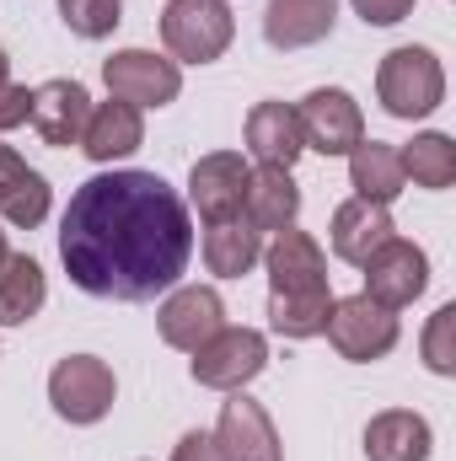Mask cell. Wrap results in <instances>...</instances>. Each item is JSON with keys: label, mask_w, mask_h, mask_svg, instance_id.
<instances>
[{"label": "cell", "mask_w": 456, "mask_h": 461, "mask_svg": "<svg viewBox=\"0 0 456 461\" xmlns=\"http://www.w3.org/2000/svg\"><path fill=\"white\" fill-rule=\"evenodd\" d=\"M194 258V221L183 194L156 172H97L59 215V263L76 290L97 301H156Z\"/></svg>", "instance_id": "6da1fadb"}, {"label": "cell", "mask_w": 456, "mask_h": 461, "mask_svg": "<svg viewBox=\"0 0 456 461\" xmlns=\"http://www.w3.org/2000/svg\"><path fill=\"white\" fill-rule=\"evenodd\" d=\"M376 103L392 118H430L446 103V70L435 59V49H419V43H403L392 49L381 65H376Z\"/></svg>", "instance_id": "7a4b0ae2"}, {"label": "cell", "mask_w": 456, "mask_h": 461, "mask_svg": "<svg viewBox=\"0 0 456 461\" xmlns=\"http://www.w3.org/2000/svg\"><path fill=\"white\" fill-rule=\"evenodd\" d=\"M236 38V16L226 0H167L161 43L178 65H215Z\"/></svg>", "instance_id": "3957f363"}, {"label": "cell", "mask_w": 456, "mask_h": 461, "mask_svg": "<svg viewBox=\"0 0 456 461\" xmlns=\"http://www.w3.org/2000/svg\"><path fill=\"white\" fill-rule=\"evenodd\" d=\"M114 397H118L114 365L97 359V354H65L49 370V402L65 424H103L114 413Z\"/></svg>", "instance_id": "277c9868"}, {"label": "cell", "mask_w": 456, "mask_h": 461, "mask_svg": "<svg viewBox=\"0 0 456 461\" xmlns=\"http://www.w3.org/2000/svg\"><path fill=\"white\" fill-rule=\"evenodd\" d=\"M360 268H365V290H360V295H370V301L387 306V312H403V306H414V301L430 290V258H424V247L408 241V236H387Z\"/></svg>", "instance_id": "5b68a950"}, {"label": "cell", "mask_w": 456, "mask_h": 461, "mask_svg": "<svg viewBox=\"0 0 456 461\" xmlns=\"http://www.w3.org/2000/svg\"><path fill=\"white\" fill-rule=\"evenodd\" d=\"M269 365V339L258 328H221L210 344L194 348V381L210 386V392H242L247 381H258Z\"/></svg>", "instance_id": "8992f818"}, {"label": "cell", "mask_w": 456, "mask_h": 461, "mask_svg": "<svg viewBox=\"0 0 456 461\" xmlns=\"http://www.w3.org/2000/svg\"><path fill=\"white\" fill-rule=\"evenodd\" d=\"M103 81L118 103L129 108H167L183 92V70L178 59L156 54V49H118L114 59H103Z\"/></svg>", "instance_id": "52a82bcc"}, {"label": "cell", "mask_w": 456, "mask_h": 461, "mask_svg": "<svg viewBox=\"0 0 456 461\" xmlns=\"http://www.w3.org/2000/svg\"><path fill=\"white\" fill-rule=\"evenodd\" d=\"M323 333H328V344L339 348L343 359L370 365V359H387L397 348V312L376 306L370 295H343V301H333Z\"/></svg>", "instance_id": "ba28073f"}, {"label": "cell", "mask_w": 456, "mask_h": 461, "mask_svg": "<svg viewBox=\"0 0 456 461\" xmlns=\"http://www.w3.org/2000/svg\"><path fill=\"white\" fill-rule=\"evenodd\" d=\"M301 140H306V150H317V156H349L360 140H365V113H360V103L343 92V86H317V92H306L301 97Z\"/></svg>", "instance_id": "9c48e42d"}, {"label": "cell", "mask_w": 456, "mask_h": 461, "mask_svg": "<svg viewBox=\"0 0 456 461\" xmlns=\"http://www.w3.org/2000/svg\"><path fill=\"white\" fill-rule=\"evenodd\" d=\"M226 328V301L210 290V285H172L161 312H156V333L167 348H183L194 354L199 344H210L215 333Z\"/></svg>", "instance_id": "30bf717a"}, {"label": "cell", "mask_w": 456, "mask_h": 461, "mask_svg": "<svg viewBox=\"0 0 456 461\" xmlns=\"http://www.w3.org/2000/svg\"><path fill=\"white\" fill-rule=\"evenodd\" d=\"M247 177H252V167H247L242 150H210L188 167V204L199 210L205 226L236 221L242 199H247Z\"/></svg>", "instance_id": "8fae6325"}, {"label": "cell", "mask_w": 456, "mask_h": 461, "mask_svg": "<svg viewBox=\"0 0 456 461\" xmlns=\"http://www.w3.org/2000/svg\"><path fill=\"white\" fill-rule=\"evenodd\" d=\"M210 440H215L221 461H285L279 456L274 419H269L263 402H252L247 392H226V402H221V424H215Z\"/></svg>", "instance_id": "7c38bea8"}, {"label": "cell", "mask_w": 456, "mask_h": 461, "mask_svg": "<svg viewBox=\"0 0 456 461\" xmlns=\"http://www.w3.org/2000/svg\"><path fill=\"white\" fill-rule=\"evenodd\" d=\"M87 113H92V97H87V86L81 81H43V86H32V129H38V140L43 145H54V150H65V145H81V129H87Z\"/></svg>", "instance_id": "4fadbf2b"}, {"label": "cell", "mask_w": 456, "mask_h": 461, "mask_svg": "<svg viewBox=\"0 0 456 461\" xmlns=\"http://www.w3.org/2000/svg\"><path fill=\"white\" fill-rule=\"evenodd\" d=\"M263 268H269V290H328V252L317 247V236L306 230H274V241L263 247Z\"/></svg>", "instance_id": "5bb4252c"}, {"label": "cell", "mask_w": 456, "mask_h": 461, "mask_svg": "<svg viewBox=\"0 0 456 461\" xmlns=\"http://www.w3.org/2000/svg\"><path fill=\"white\" fill-rule=\"evenodd\" d=\"M54 210V188L38 167H27L11 145H0V221L16 230H38Z\"/></svg>", "instance_id": "9a60e30c"}, {"label": "cell", "mask_w": 456, "mask_h": 461, "mask_svg": "<svg viewBox=\"0 0 456 461\" xmlns=\"http://www.w3.org/2000/svg\"><path fill=\"white\" fill-rule=\"evenodd\" d=\"M242 134H247V156L258 161V167H296L301 161V150H306V140H301V118L290 103H258L247 123H242Z\"/></svg>", "instance_id": "2e32d148"}, {"label": "cell", "mask_w": 456, "mask_h": 461, "mask_svg": "<svg viewBox=\"0 0 456 461\" xmlns=\"http://www.w3.org/2000/svg\"><path fill=\"white\" fill-rule=\"evenodd\" d=\"M301 215V188L285 167H252L247 177V199H242V221L258 230V236H274V230H290Z\"/></svg>", "instance_id": "e0dca14e"}, {"label": "cell", "mask_w": 456, "mask_h": 461, "mask_svg": "<svg viewBox=\"0 0 456 461\" xmlns=\"http://www.w3.org/2000/svg\"><path fill=\"white\" fill-rule=\"evenodd\" d=\"M435 429L414 408H387L365 424V461H430Z\"/></svg>", "instance_id": "ac0fdd59"}, {"label": "cell", "mask_w": 456, "mask_h": 461, "mask_svg": "<svg viewBox=\"0 0 456 461\" xmlns=\"http://www.w3.org/2000/svg\"><path fill=\"white\" fill-rule=\"evenodd\" d=\"M339 22V0H269L263 11V38L274 49H312L333 32Z\"/></svg>", "instance_id": "d6986e66"}, {"label": "cell", "mask_w": 456, "mask_h": 461, "mask_svg": "<svg viewBox=\"0 0 456 461\" xmlns=\"http://www.w3.org/2000/svg\"><path fill=\"white\" fill-rule=\"evenodd\" d=\"M145 145V118L140 108H129V103H97L92 113H87V129H81V150L97 161V167H108V161H123V156H134Z\"/></svg>", "instance_id": "ffe728a7"}, {"label": "cell", "mask_w": 456, "mask_h": 461, "mask_svg": "<svg viewBox=\"0 0 456 461\" xmlns=\"http://www.w3.org/2000/svg\"><path fill=\"white\" fill-rule=\"evenodd\" d=\"M333 258H343V263H365L387 236H397V226H392V215H387V204H370V199H349V204H339L333 210Z\"/></svg>", "instance_id": "44dd1931"}, {"label": "cell", "mask_w": 456, "mask_h": 461, "mask_svg": "<svg viewBox=\"0 0 456 461\" xmlns=\"http://www.w3.org/2000/svg\"><path fill=\"white\" fill-rule=\"evenodd\" d=\"M349 188H354V199L392 204V199L408 188L397 145H387V140H360V145L349 150Z\"/></svg>", "instance_id": "7402d4cb"}, {"label": "cell", "mask_w": 456, "mask_h": 461, "mask_svg": "<svg viewBox=\"0 0 456 461\" xmlns=\"http://www.w3.org/2000/svg\"><path fill=\"white\" fill-rule=\"evenodd\" d=\"M49 301V279H43V263L27 258V252H5L0 258V328H22L43 312Z\"/></svg>", "instance_id": "603a6c76"}, {"label": "cell", "mask_w": 456, "mask_h": 461, "mask_svg": "<svg viewBox=\"0 0 456 461\" xmlns=\"http://www.w3.org/2000/svg\"><path fill=\"white\" fill-rule=\"evenodd\" d=\"M263 263V236L247 226L242 215L236 221H215L205 226V268L215 279H242Z\"/></svg>", "instance_id": "cb8c5ba5"}, {"label": "cell", "mask_w": 456, "mask_h": 461, "mask_svg": "<svg viewBox=\"0 0 456 461\" xmlns=\"http://www.w3.org/2000/svg\"><path fill=\"white\" fill-rule=\"evenodd\" d=\"M333 290H269V328L279 339H317L328 328Z\"/></svg>", "instance_id": "d4e9b609"}, {"label": "cell", "mask_w": 456, "mask_h": 461, "mask_svg": "<svg viewBox=\"0 0 456 461\" xmlns=\"http://www.w3.org/2000/svg\"><path fill=\"white\" fill-rule=\"evenodd\" d=\"M397 156H403V177L414 188H424V194H441V188L456 183V145H451V134H441V129L414 134V145H403Z\"/></svg>", "instance_id": "484cf974"}, {"label": "cell", "mask_w": 456, "mask_h": 461, "mask_svg": "<svg viewBox=\"0 0 456 461\" xmlns=\"http://www.w3.org/2000/svg\"><path fill=\"white\" fill-rule=\"evenodd\" d=\"M59 16L76 38H108L118 22H123V0H59Z\"/></svg>", "instance_id": "4316f807"}, {"label": "cell", "mask_w": 456, "mask_h": 461, "mask_svg": "<svg viewBox=\"0 0 456 461\" xmlns=\"http://www.w3.org/2000/svg\"><path fill=\"white\" fill-rule=\"evenodd\" d=\"M424 365L435 375H456V306H441L424 328Z\"/></svg>", "instance_id": "83f0119b"}, {"label": "cell", "mask_w": 456, "mask_h": 461, "mask_svg": "<svg viewBox=\"0 0 456 461\" xmlns=\"http://www.w3.org/2000/svg\"><path fill=\"white\" fill-rule=\"evenodd\" d=\"M349 5L365 27H397L403 16H414V0H349Z\"/></svg>", "instance_id": "f1b7e54d"}, {"label": "cell", "mask_w": 456, "mask_h": 461, "mask_svg": "<svg viewBox=\"0 0 456 461\" xmlns=\"http://www.w3.org/2000/svg\"><path fill=\"white\" fill-rule=\"evenodd\" d=\"M27 118H32V92L16 86V81H5V86H0V134L22 129Z\"/></svg>", "instance_id": "f546056e"}, {"label": "cell", "mask_w": 456, "mask_h": 461, "mask_svg": "<svg viewBox=\"0 0 456 461\" xmlns=\"http://www.w3.org/2000/svg\"><path fill=\"white\" fill-rule=\"evenodd\" d=\"M172 461H221V451H215V440H210L205 429H188V435L178 440Z\"/></svg>", "instance_id": "4dcf8cb0"}, {"label": "cell", "mask_w": 456, "mask_h": 461, "mask_svg": "<svg viewBox=\"0 0 456 461\" xmlns=\"http://www.w3.org/2000/svg\"><path fill=\"white\" fill-rule=\"evenodd\" d=\"M5 81H11V54L0 49V86H5Z\"/></svg>", "instance_id": "1f68e13d"}, {"label": "cell", "mask_w": 456, "mask_h": 461, "mask_svg": "<svg viewBox=\"0 0 456 461\" xmlns=\"http://www.w3.org/2000/svg\"><path fill=\"white\" fill-rule=\"evenodd\" d=\"M5 252H11V247H5V230H0V258H5Z\"/></svg>", "instance_id": "d6a6232c"}]
</instances>
